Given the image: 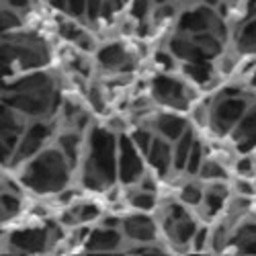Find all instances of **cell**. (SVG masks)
I'll use <instances>...</instances> for the list:
<instances>
[{
    "label": "cell",
    "mask_w": 256,
    "mask_h": 256,
    "mask_svg": "<svg viewBox=\"0 0 256 256\" xmlns=\"http://www.w3.org/2000/svg\"><path fill=\"white\" fill-rule=\"evenodd\" d=\"M25 186L35 193H56L68 182V162L66 154L58 150H48L39 158L31 160L20 176Z\"/></svg>",
    "instance_id": "6da1fadb"
},
{
    "label": "cell",
    "mask_w": 256,
    "mask_h": 256,
    "mask_svg": "<svg viewBox=\"0 0 256 256\" xmlns=\"http://www.w3.org/2000/svg\"><path fill=\"white\" fill-rule=\"evenodd\" d=\"M115 174V138L104 130H94L90 136V160L86 166L84 182L90 188H100L106 182H113Z\"/></svg>",
    "instance_id": "7a4b0ae2"
},
{
    "label": "cell",
    "mask_w": 256,
    "mask_h": 256,
    "mask_svg": "<svg viewBox=\"0 0 256 256\" xmlns=\"http://www.w3.org/2000/svg\"><path fill=\"white\" fill-rule=\"evenodd\" d=\"M144 166L136 150V142L121 136L119 138V178L123 182H134L142 176Z\"/></svg>",
    "instance_id": "3957f363"
},
{
    "label": "cell",
    "mask_w": 256,
    "mask_h": 256,
    "mask_svg": "<svg viewBox=\"0 0 256 256\" xmlns=\"http://www.w3.org/2000/svg\"><path fill=\"white\" fill-rule=\"evenodd\" d=\"M50 96H52V86L41 88V90H29V92H16L6 100V104L14 106V109L23 111L27 115H44L50 106Z\"/></svg>",
    "instance_id": "277c9868"
},
{
    "label": "cell",
    "mask_w": 256,
    "mask_h": 256,
    "mask_svg": "<svg viewBox=\"0 0 256 256\" xmlns=\"http://www.w3.org/2000/svg\"><path fill=\"white\" fill-rule=\"evenodd\" d=\"M152 92L160 102L166 104H176V106H184L186 102V94H184V86L168 76H156L152 82Z\"/></svg>",
    "instance_id": "5b68a950"
},
{
    "label": "cell",
    "mask_w": 256,
    "mask_h": 256,
    "mask_svg": "<svg viewBox=\"0 0 256 256\" xmlns=\"http://www.w3.org/2000/svg\"><path fill=\"white\" fill-rule=\"evenodd\" d=\"M246 113V102L242 98H226L218 104L216 109V125H218V132H228L232 123L240 121V117Z\"/></svg>",
    "instance_id": "8992f818"
},
{
    "label": "cell",
    "mask_w": 256,
    "mask_h": 256,
    "mask_svg": "<svg viewBox=\"0 0 256 256\" xmlns=\"http://www.w3.org/2000/svg\"><path fill=\"white\" fill-rule=\"evenodd\" d=\"M50 136V127L44 125V123H37V125H31L29 132L23 136V140H20L18 144V150H16V162L20 160H27L31 158L41 146H44V142L48 140Z\"/></svg>",
    "instance_id": "52a82bcc"
},
{
    "label": "cell",
    "mask_w": 256,
    "mask_h": 256,
    "mask_svg": "<svg viewBox=\"0 0 256 256\" xmlns=\"http://www.w3.org/2000/svg\"><path fill=\"white\" fill-rule=\"evenodd\" d=\"M48 242L46 230H20L10 236V244L16 246L20 252H41Z\"/></svg>",
    "instance_id": "ba28073f"
},
{
    "label": "cell",
    "mask_w": 256,
    "mask_h": 256,
    "mask_svg": "<svg viewBox=\"0 0 256 256\" xmlns=\"http://www.w3.org/2000/svg\"><path fill=\"white\" fill-rule=\"evenodd\" d=\"M123 230L132 240H138V242H152L156 236V228H154L152 220L146 216L127 218L123 222Z\"/></svg>",
    "instance_id": "9c48e42d"
},
{
    "label": "cell",
    "mask_w": 256,
    "mask_h": 256,
    "mask_svg": "<svg viewBox=\"0 0 256 256\" xmlns=\"http://www.w3.org/2000/svg\"><path fill=\"white\" fill-rule=\"evenodd\" d=\"M211 23V14L207 8H195V10H186L180 20H178V27L180 31H188V33H201L209 27Z\"/></svg>",
    "instance_id": "30bf717a"
},
{
    "label": "cell",
    "mask_w": 256,
    "mask_h": 256,
    "mask_svg": "<svg viewBox=\"0 0 256 256\" xmlns=\"http://www.w3.org/2000/svg\"><path fill=\"white\" fill-rule=\"evenodd\" d=\"M119 244H121V234L115 232L113 228L104 226L102 230H96L90 234L86 248L88 250H115Z\"/></svg>",
    "instance_id": "8fae6325"
},
{
    "label": "cell",
    "mask_w": 256,
    "mask_h": 256,
    "mask_svg": "<svg viewBox=\"0 0 256 256\" xmlns=\"http://www.w3.org/2000/svg\"><path fill=\"white\" fill-rule=\"evenodd\" d=\"M148 158H150L152 166L158 170L160 174H166L168 172V166H170V160H172V156H170V148H168L166 142L154 140L150 152H148Z\"/></svg>",
    "instance_id": "7c38bea8"
},
{
    "label": "cell",
    "mask_w": 256,
    "mask_h": 256,
    "mask_svg": "<svg viewBox=\"0 0 256 256\" xmlns=\"http://www.w3.org/2000/svg\"><path fill=\"white\" fill-rule=\"evenodd\" d=\"M98 62L102 64L104 68H121L125 70V62L130 60L125 54V50L119 46V44H111V46H104L100 52H98Z\"/></svg>",
    "instance_id": "4fadbf2b"
},
{
    "label": "cell",
    "mask_w": 256,
    "mask_h": 256,
    "mask_svg": "<svg viewBox=\"0 0 256 256\" xmlns=\"http://www.w3.org/2000/svg\"><path fill=\"white\" fill-rule=\"evenodd\" d=\"M184 125H186V121L182 117H174V115H162L158 119V130L168 140H178L184 134Z\"/></svg>",
    "instance_id": "5bb4252c"
},
{
    "label": "cell",
    "mask_w": 256,
    "mask_h": 256,
    "mask_svg": "<svg viewBox=\"0 0 256 256\" xmlns=\"http://www.w3.org/2000/svg\"><path fill=\"white\" fill-rule=\"evenodd\" d=\"M193 134L190 132H184L176 144V152H174V166L180 170V168H186V162H188V156H190V150H193Z\"/></svg>",
    "instance_id": "9a60e30c"
},
{
    "label": "cell",
    "mask_w": 256,
    "mask_h": 256,
    "mask_svg": "<svg viewBox=\"0 0 256 256\" xmlns=\"http://www.w3.org/2000/svg\"><path fill=\"white\" fill-rule=\"evenodd\" d=\"M50 86V78L46 74H33L29 78H23L12 84V90L14 92H29V90H41V88H48Z\"/></svg>",
    "instance_id": "2e32d148"
},
{
    "label": "cell",
    "mask_w": 256,
    "mask_h": 256,
    "mask_svg": "<svg viewBox=\"0 0 256 256\" xmlns=\"http://www.w3.org/2000/svg\"><path fill=\"white\" fill-rule=\"evenodd\" d=\"M172 224H174L172 236H174V238H176V242H180V244H186L190 238L195 236V232H197L195 222L190 220L188 216H186V218H182V220H176V222H172Z\"/></svg>",
    "instance_id": "e0dca14e"
},
{
    "label": "cell",
    "mask_w": 256,
    "mask_h": 256,
    "mask_svg": "<svg viewBox=\"0 0 256 256\" xmlns=\"http://www.w3.org/2000/svg\"><path fill=\"white\" fill-rule=\"evenodd\" d=\"M195 46H197L207 58L218 56V54L222 52V44H220V41L213 37V35H207V33H197V35H195Z\"/></svg>",
    "instance_id": "ac0fdd59"
},
{
    "label": "cell",
    "mask_w": 256,
    "mask_h": 256,
    "mask_svg": "<svg viewBox=\"0 0 256 256\" xmlns=\"http://www.w3.org/2000/svg\"><path fill=\"white\" fill-rule=\"evenodd\" d=\"M238 44L244 52H256V18H252L250 23L244 25V29L238 37Z\"/></svg>",
    "instance_id": "d6986e66"
},
{
    "label": "cell",
    "mask_w": 256,
    "mask_h": 256,
    "mask_svg": "<svg viewBox=\"0 0 256 256\" xmlns=\"http://www.w3.org/2000/svg\"><path fill=\"white\" fill-rule=\"evenodd\" d=\"M224 199H226V186H213L207 193V197H205V203H207L211 213H216V211L222 209Z\"/></svg>",
    "instance_id": "ffe728a7"
},
{
    "label": "cell",
    "mask_w": 256,
    "mask_h": 256,
    "mask_svg": "<svg viewBox=\"0 0 256 256\" xmlns=\"http://www.w3.org/2000/svg\"><path fill=\"white\" fill-rule=\"evenodd\" d=\"M60 148H62V152L66 154L68 162L74 164V162H76V152H78V138L72 136V134H70V136H62Z\"/></svg>",
    "instance_id": "44dd1931"
},
{
    "label": "cell",
    "mask_w": 256,
    "mask_h": 256,
    "mask_svg": "<svg viewBox=\"0 0 256 256\" xmlns=\"http://www.w3.org/2000/svg\"><path fill=\"white\" fill-rule=\"evenodd\" d=\"M170 50H172V54L180 60H188L190 54H193L195 50V44H190V41H184V39H172L170 41Z\"/></svg>",
    "instance_id": "7402d4cb"
},
{
    "label": "cell",
    "mask_w": 256,
    "mask_h": 256,
    "mask_svg": "<svg viewBox=\"0 0 256 256\" xmlns=\"http://www.w3.org/2000/svg\"><path fill=\"white\" fill-rule=\"evenodd\" d=\"M184 72L193 78L195 82H207L209 80V66H207V64H193V62H190L188 66L184 68Z\"/></svg>",
    "instance_id": "603a6c76"
},
{
    "label": "cell",
    "mask_w": 256,
    "mask_h": 256,
    "mask_svg": "<svg viewBox=\"0 0 256 256\" xmlns=\"http://www.w3.org/2000/svg\"><path fill=\"white\" fill-rule=\"evenodd\" d=\"M201 176L203 178H224L226 176V170L218 164V162H205L203 166H201Z\"/></svg>",
    "instance_id": "cb8c5ba5"
},
{
    "label": "cell",
    "mask_w": 256,
    "mask_h": 256,
    "mask_svg": "<svg viewBox=\"0 0 256 256\" xmlns=\"http://www.w3.org/2000/svg\"><path fill=\"white\" fill-rule=\"evenodd\" d=\"M18 209H20V201H18L16 197L4 193V195H2V218L6 220L8 216H14Z\"/></svg>",
    "instance_id": "d4e9b609"
},
{
    "label": "cell",
    "mask_w": 256,
    "mask_h": 256,
    "mask_svg": "<svg viewBox=\"0 0 256 256\" xmlns=\"http://www.w3.org/2000/svg\"><path fill=\"white\" fill-rule=\"evenodd\" d=\"M132 203H134V207H138V209L150 211V209L154 207L156 199H154V195H152V193H138V195H134V197H132Z\"/></svg>",
    "instance_id": "484cf974"
},
{
    "label": "cell",
    "mask_w": 256,
    "mask_h": 256,
    "mask_svg": "<svg viewBox=\"0 0 256 256\" xmlns=\"http://www.w3.org/2000/svg\"><path fill=\"white\" fill-rule=\"evenodd\" d=\"M182 201L184 203H188V205H197V203H201V188L199 186H195V184H186L184 188H182Z\"/></svg>",
    "instance_id": "4316f807"
},
{
    "label": "cell",
    "mask_w": 256,
    "mask_h": 256,
    "mask_svg": "<svg viewBox=\"0 0 256 256\" xmlns=\"http://www.w3.org/2000/svg\"><path fill=\"white\" fill-rule=\"evenodd\" d=\"M134 142H136V146L140 148L142 152H150V148H152V136H150V132H146V130H138L136 134H134Z\"/></svg>",
    "instance_id": "83f0119b"
},
{
    "label": "cell",
    "mask_w": 256,
    "mask_h": 256,
    "mask_svg": "<svg viewBox=\"0 0 256 256\" xmlns=\"http://www.w3.org/2000/svg\"><path fill=\"white\" fill-rule=\"evenodd\" d=\"M246 136H256V113L248 115L238 125V138H246Z\"/></svg>",
    "instance_id": "f1b7e54d"
},
{
    "label": "cell",
    "mask_w": 256,
    "mask_h": 256,
    "mask_svg": "<svg viewBox=\"0 0 256 256\" xmlns=\"http://www.w3.org/2000/svg\"><path fill=\"white\" fill-rule=\"evenodd\" d=\"M186 170L188 172H197V170H201V146L197 142L193 144V150H190V156H188V162H186Z\"/></svg>",
    "instance_id": "f546056e"
},
{
    "label": "cell",
    "mask_w": 256,
    "mask_h": 256,
    "mask_svg": "<svg viewBox=\"0 0 256 256\" xmlns=\"http://www.w3.org/2000/svg\"><path fill=\"white\" fill-rule=\"evenodd\" d=\"M94 218H98V207L96 205H82L78 209V220L80 222H90Z\"/></svg>",
    "instance_id": "4dcf8cb0"
},
{
    "label": "cell",
    "mask_w": 256,
    "mask_h": 256,
    "mask_svg": "<svg viewBox=\"0 0 256 256\" xmlns=\"http://www.w3.org/2000/svg\"><path fill=\"white\" fill-rule=\"evenodd\" d=\"M148 8H150V0H134L132 6V14L136 18H144L148 14Z\"/></svg>",
    "instance_id": "1f68e13d"
},
{
    "label": "cell",
    "mask_w": 256,
    "mask_h": 256,
    "mask_svg": "<svg viewBox=\"0 0 256 256\" xmlns=\"http://www.w3.org/2000/svg\"><path fill=\"white\" fill-rule=\"evenodd\" d=\"M86 10V0H68V12L74 16H80Z\"/></svg>",
    "instance_id": "d6a6232c"
},
{
    "label": "cell",
    "mask_w": 256,
    "mask_h": 256,
    "mask_svg": "<svg viewBox=\"0 0 256 256\" xmlns=\"http://www.w3.org/2000/svg\"><path fill=\"white\" fill-rule=\"evenodd\" d=\"M18 25H20V20H18V16L14 12L2 10V27L4 29H12V27H18Z\"/></svg>",
    "instance_id": "836d02e7"
},
{
    "label": "cell",
    "mask_w": 256,
    "mask_h": 256,
    "mask_svg": "<svg viewBox=\"0 0 256 256\" xmlns=\"http://www.w3.org/2000/svg\"><path fill=\"white\" fill-rule=\"evenodd\" d=\"M60 33H62L64 37H66V39H72V41H76V39L82 35V33H80V31H78L74 25H68V23L60 27Z\"/></svg>",
    "instance_id": "e575fe53"
},
{
    "label": "cell",
    "mask_w": 256,
    "mask_h": 256,
    "mask_svg": "<svg viewBox=\"0 0 256 256\" xmlns=\"http://www.w3.org/2000/svg\"><path fill=\"white\" fill-rule=\"evenodd\" d=\"M8 127L10 130H20V127L16 125V121H14V117H12V113L8 115V109H4L2 111V132H8Z\"/></svg>",
    "instance_id": "d590c367"
},
{
    "label": "cell",
    "mask_w": 256,
    "mask_h": 256,
    "mask_svg": "<svg viewBox=\"0 0 256 256\" xmlns=\"http://www.w3.org/2000/svg\"><path fill=\"white\" fill-rule=\"evenodd\" d=\"M90 102H92V106H94V109L100 113L102 109H104V102H102V96H100V90L98 88H90Z\"/></svg>",
    "instance_id": "8d00e7d4"
},
{
    "label": "cell",
    "mask_w": 256,
    "mask_h": 256,
    "mask_svg": "<svg viewBox=\"0 0 256 256\" xmlns=\"http://www.w3.org/2000/svg\"><path fill=\"white\" fill-rule=\"evenodd\" d=\"M100 8H102V0H86V10L90 18H96Z\"/></svg>",
    "instance_id": "74e56055"
},
{
    "label": "cell",
    "mask_w": 256,
    "mask_h": 256,
    "mask_svg": "<svg viewBox=\"0 0 256 256\" xmlns=\"http://www.w3.org/2000/svg\"><path fill=\"white\" fill-rule=\"evenodd\" d=\"M156 62H158V64H162L164 68H172V66H174L172 58H170L168 54H158V56H156Z\"/></svg>",
    "instance_id": "f35d334b"
},
{
    "label": "cell",
    "mask_w": 256,
    "mask_h": 256,
    "mask_svg": "<svg viewBox=\"0 0 256 256\" xmlns=\"http://www.w3.org/2000/svg\"><path fill=\"white\" fill-rule=\"evenodd\" d=\"M170 216H172V222H176V220L186 218V211L180 205H172V209H170Z\"/></svg>",
    "instance_id": "ab89813d"
},
{
    "label": "cell",
    "mask_w": 256,
    "mask_h": 256,
    "mask_svg": "<svg viewBox=\"0 0 256 256\" xmlns=\"http://www.w3.org/2000/svg\"><path fill=\"white\" fill-rule=\"evenodd\" d=\"M236 186H238L240 193H244V195H252V193H254L252 184H250V182H246V180H238V182H236Z\"/></svg>",
    "instance_id": "60d3db41"
},
{
    "label": "cell",
    "mask_w": 256,
    "mask_h": 256,
    "mask_svg": "<svg viewBox=\"0 0 256 256\" xmlns=\"http://www.w3.org/2000/svg\"><path fill=\"white\" fill-rule=\"evenodd\" d=\"M250 168H252V162H250L248 158H244V160L238 162V172H240V174H246Z\"/></svg>",
    "instance_id": "b9f144b4"
},
{
    "label": "cell",
    "mask_w": 256,
    "mask_h": 256,
    "mask_svg": "<svg viewBox=\"0 0 256 256\" xmlns=\"http://www.w3.org/2000/svg\"><path fill=\"white\" fill-rule=\"evenodd\" d=\"M76 41H78V46H80L82 50H90V48H92V41H90L86 35H80Z\"/></svg>",
    "instance_id": "7bdbcfd3"
},
{
    "label": "cell",
    "mask_w": 256,
    "mask_h": 256,
    "mask_svg": "<svg viewBox=\"0 0 256 256\" xmlns=\"http://www.w3.org/2000/svg\"><path fill=\"white\" fill-rule=\"evenodd\" d=\"M6 2L14 8H27L29 6V0H6Z\"/></svg>",
    "instance_id": "ee69618b"
},
{
    "label": "cell",
    "mask_w": 256,
    "mask_h": 256,
    "mask_svg": "<svg viewBox=\"0 0 256 256\" xmlns=\"http://www.w3.org/2000/svg\"><path fill=\"white\" fill-rule=\"evenodd\" d=\"M205 236H207V232H205V230H201V232L197 234V238H195V248H203V244H205Z\"/></svg>",
    "instance_id": "f6af8a7d"
},
{
    "label": "cell",
    "mask_w": 256,
    "mask_h": 256,
    "mask_svg": "<svg viewBox=\"0 0 256 256\" xmlns=\"http://www.w3.org/2000/svg\"><path fill=\"white\" fill-rule=\"evenodd\" d=\"M242 250H244V252H256V240H250Z\"/></svg>",
    "instance_id": "bcb514c9"
},
{
    "label": "cell",
    "mask_w": 256,
    "mask_h": 256,
    "mask_svg": "<svg viewBox=\"0 0 256 256\" xmlns=\"http://www.w3.org/2000/svg\"><path fill=\"white\" fill-rule=\"evenodd\" d=\"M104 226H106V228H115V226H117V220H115V218H106V220H104Z\"/></svg>",
    "instance_id": "7dc6e473"
},
{
    "label": "cell",
    "mask_w": 256,
    "mask_h": 256,
    "mask_svg": "<svg viewBox=\"0 0 256 256\" xmlns=\"http://www.w3.org/2000/svg\"><path fill=\"white\" fill-rule=\"evenodd\" d=\"M205 2H207V4H211V6H213V4H218V2H220V0H205Z\"/></svg>",
    "instance_id": "c3c4849f"
},
{
    "label": "cell",
    "mask_w": 256,
    "mask_h": 256,
    "mask_svg": "<svg viewBox=\"0 0 256 256\" xmlns=\"http://www.w3.org/2000/svg\"><path fill=\"white\" fill-rule=\"evenodd\" d=\"M156 2H158V4H162V2H166V0H156Z\"/></svg>",
    "instance_id": "681fc988"
}]
</instances>
